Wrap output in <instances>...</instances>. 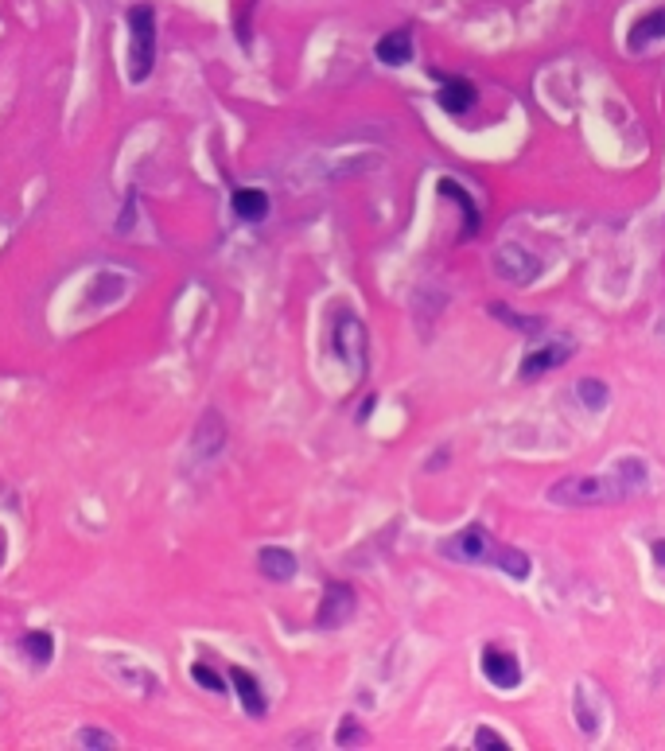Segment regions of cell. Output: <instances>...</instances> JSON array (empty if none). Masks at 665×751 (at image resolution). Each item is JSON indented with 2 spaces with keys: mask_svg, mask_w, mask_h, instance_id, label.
Wrapping results in <instances>:
<instances>
[{
  "mask_svg": "<svg viewBox=\"0 0 665 751\" xmlns=\"http://www.w3.org/2000/svg\"><path fill=\"white\" fill-rule=\"evenodd\" d=\"M646 487V460L623 456L603 475H564L549 487L553 506H603V502H623Z\"/></svg>",
  "mask_w": 665,
  "mask_h": 751,
  "instance_id": "cell-1",
  "label": "cell"
},
{
  "mask_svg": "<svg viewBox=\"0 0 665 751\" xmlns=\"http://www.w3.org/2000/svg\"><path fill=\"white\" fill-rule=\"evenodd\" d=\"M156 63V12L152 4L129 8V78L144 82Z\"/></svg>",
  "mask_w": 665,
  "mask_h": 751,
  "instance_id": "cell-2",
  "label": "cell"
},
{
  "mask_svg": "<svg viewBox=\"0 0 665 751\" xmlns=\"http://www.w3.org/2000/svg\"><path fill=\"white\" fill-rule=\"evenodd\" d=\"M335 355L343 358V366H347L354 378L366 374L370 335H366V323L358 320V316H350V312H339V320H335Z\"/></svg>",
  "mask_w": 665,
  "mask_h": 751,
  "instance_id": "cell-3",
  "label": "cell"
},
{
  "mask_svg": "<svg viewBox=\"0 0 665 751\" xmlns=\"http://www.w3.org/2000/svg\"><path fill=\"white\" fill-rule=\"evenodd\" d=\"M494 273L502 277V281H510V285H529L537 273H541V257H533L529 250H522V246H498L494 250Z\"/></svg>",
  "mask_w": 665,
  "mask_h": 751,
  "instance_id": "cell-4",
  "label": "cell"
},
{
  "mask_svg": "<svg viewBox=\"0 0 665 751\" xmlns=\"http://www.w3.org/2000/svg\"><path fill=\"white\" fill-rule=\"evenodd\" d=\"M354 608H358V596H354V588H350V584H331V588L323 592V604H319V615H315V623H319V627H327V631H335V627L350 623Z\"/></svg>",
  "mask_w": 665,
  "mask_h": 751,
  "instance_id": "cell-5",
  "label": "cell"
},
{
  "mask_svg": "<svg viewBox=\"0 0 665 751\" xmlns=\"http://www.w3.org/2000/svg\"><path fill=\"white\" fill-rule=\"evenodd\" d=\"M490 549H494V545H490V534L483 530V526H467V530H459L452 541H444V545H440V553H444V557L467 561V565L487 561Z\"/></svg>",
  "mask_w": 665,
  "mask_h": 751,
  "instance_id": "cell-6",
  "label": "cell"
},
{
  "mask_svg": "<svg viewBox=\"0 0 665 751\" xmlns=\"http://www.w3.org/2000/svg\"><path fill=\"white\" fill-rule=\"evenodd\" d=\"M572 351H576V343H572V339H553V343H541L537 351H529V355L522 358V378H525V382H533L537 374H545V370H553V366H560V362H568V358H572Z\"/></svg>",
  "mask_w": 665,
  "mask_h": 751,
  "instance_id": "cell-7",
  "label": "cell"
},
{
  "mask_svg": "<svg viewBox=\"0 0 665 751\" xmlns=\"http://www.w3.org/2000/svg\"><path fill=\"white\" fill-rule=\"evenodd\" d=\"M483 674H487V681L498 685V689H514V685L522 681V666H518V658H514L510 650L490 646L487 654H483Z\"/></svg>",
  "mask_w": 665,
  "mask_h": 751,
  "instance_id": "cell-8",
  "label": "cell"
},
{
  "mask_svg": "<svg viewBox=\"0 0 665 751\" xmlns=\"http://www.w3.org/2000/svg\"><path fill=\"white\" fill-rule=\"evenodd\" d=\"M436 187H440V195H444V199L459 203V211H463V238H475V234H479V226H483V215H479L475 199H471V195H467V191H463V187H459L455 179H448V176L440 179Z\"/></svg>",
  "mask_w": 665,
  "mask_h": 751,
  "instance_id": "cell-9",
  "label": "cell"
},
{
  "mask_svg": "<svg viewBox=\"0 0 665 751\" xmlns=\"http://www.w3.org/2000/svg\"><path fill=\"white\" fill-rule=\"evenodd\" d=\"M374 55H378V63H385V67H405V63L413 59V36H409L405 28H401V32H389V36L378 39Z\"/></svg>",
  "mask_w": 665,
  "mask_h": 751,
  "instance_id": "cell-10",
  "label": "cell"
},
{
  "mask_svg": "<svg viewBox=\"0 0 665 751\" xmlns=\"http://www.w3.org/2000/svg\"><path fill=\"white\" fill-rule=\"evenodd\" d=\"M230 681H234V689H238V701H242L245 713H249V716H265L269 701H265V693H261L257 678H253V674H245L242 666H238V670H230Z\"/></svg>",
  "mask_w": 665,
  "mask_h": 751,
  "instance_id": "cell-11",
  "label": "cell"
},
{
  "mask_svg": "<svg viewBox=\"0 0 665 751\" xmlns=\"http://www.w3.org/2000/svg\"><path fill=\"white\" fill-rule=\"evenodd\" d=\"M257 569L269 576V580H292L296 576V557L288 549H277V545H265L257 553Z\"/></svg>",
  "mask_w": 665,
  "mask_h": 751,
  "instance_id": "cell-12",
  "label": "cell"
},
{
  "mask_svg": "<svg viewBox=\"0 0 665 751\" xmlns=\"http://www.w3.org/2000/svg\"><path fill=\"white\" fill-rule=\"evenodd\" d=\"M654 39H665V8L646 12V16H642V20L630 28L627 47H630V51H642V47H650Z\"/></svg>",
  "mask_w": 665,
  "mask_h": 751,
  "instance_id": "cell-13",
  "label": "cell"
},
{
  "mask_svg": "<svg viewBox=\"0 0 665 751\" xmlns=\"http://www.w3.org/2000/svg\"><path fill=\"white\" fill-rule=\"evenodd\" d=\"M230 203H234V215L245 218V222H261L269 215V195L257 191V187H238Z\"/></svg>",
  "mask_w": 665,
  "mask_h": 751,
  "instance_id": "cell-14",
  "label": "cell"
},
{
  "mask_svg": "<svg viewBox=\"0 0 665 751\" xmlns=\"http://www.w3.org/2000/svg\"><path fill=\"white\" fill-rule=\"evenodd\" d=\"M440 106L448 109V113H467V109L475 106V86L467 78H448L440 86Z\"/></svg>",
  "mask_w": 665,
  "mask_h": 751,
  "instance_id": "cell-15",
  "label": "cell"
},
{
  "mask_svg": "<svg viewBox=\"0 0 665 751\" xmlns=\"http://www.w3.org/2000/svg\"><path fill=\"white\" fill-rule=\"evenodd\" d=\"M498 569L506 576H514V580H525L529 576V557H525L522 549H502L498 553Z\"/></svg>",
  "mask_w": 665,
  "mask_h": 751,
  "instance_id": "cell-16",
  "label": "cell"
},
{
  "mask_svg": "<svg viewBox=\"0 0 665 751\" xmlns=\"http://www.w3.org/2000/svg\"><path fill=\"white\" fill-rule=\"evenodd\" d=\"M24 654H32L35 662H51V654H55V643H51V635H43V631H32V635H24Z\"/></svg>",
  "mask_w": 665,
  "mask_h": 751,
  "instance_id": "cell-17",
  "label": "cell"
},
{
  "mask_svg": "<svg viewBox=\"0 0 665 751\" xmlns=\"http://www.w3.org/2000/svg\"><path fill=\"white\" fill-rule=\"evenodd\" d=\"M580 397H584L588 409H603V405H607V386L595 382V378H584V382H580Z\"/></svg>",
  "mask_w": 665,
  "mask_h": 751,
  "instance_id": "cell-18",
  "label": "cell"
},
{
  "mask_svg": "<svg viewBox=\"0 0 665 751\" xmlns=\"http://www.w3.org/2000/svg\"><path fill=\"white\" fill-rule=\"evenodd\" d=\"M191 678L199 681L203 689H210V693H222V689H226L222 678H218V670H210L207 662H195V666H191Z\"/></svg>",
  "mask_w": 665,
  "mask_h": 751,
  "instance_id": "cell-19",
  "label": "cell"
},
{
  "mask_svg": "<svg viewBox=\"0 0 665 751\" xmlns=\"http://www.w3.org/2000/svg\"><path fill=\"white\" fill-rule=\"evenodd\" d=\"M78 744H86V748H117V740L109 736V732H102V728H82L78 732Z\"/></svg>",
  "mask_w": 665,
  "mask_h": 751,
  "instance_id": "cell-20",
  "label": "cell"
},
{
  "mask_svg": "<svg viewBox=\"0 0 665 751\" xmlns=\"http://www.w3.org/2000/svg\"><path fill=\"white\" fill-rule=\"evenodd\" d=\"M475 748H483V751H502V748H510L494 728H479L475 732Z\"/></svg>",
  "mask_w": 665,
  "mask_h": 751,
  "instance_id": "cell-21",
  "label": "cell"
},
{
  "mask_svg": "<svg viewBox=\"0 0 665 751\" xmlns=\"http://www.w3.org/2000/svg\"><path fill=\"white\" fill-rule=\"evenodd\" d=\"M494 316H498V320H506V323H514V327H522V331H541V327H545V323H541V320H522V316H514V312H506L502 304H494Z\"/></svg>",
  "mask_w": 665,
  "mask_h": 751,
  "instance_id": "cell-22",
  "label": "cell"
},
{
  "mask_svg": "<svg viewBox=\"0 0 665 751\" xmlns=\"http://www.w3.org/2000/svg\"><path fill=\"white\" fill-rule=\"evenodd\" d=\"M350 740H362V728L354 724V720H343V728H339V744H350Z\"/></svg>",
  "mask_w": 665,
  "mask_h": 751,
  "instance_id": "cell-23",
  "label": "cell"
},
{
  "mask_svg": "<svg viewBox=\"0 0 665 751\" xmlns=\"http://www.w3.org/2000/svg\"><path fill=\"white\" fill-rule=\"evenodd\" d=\"M4 557H8V534L0 530V565H4Z\"/></svg>",
  "mask_w": 665,
  "mask_h": 751,
  "instance_id": "cell-24",
  "label": "cell"
},
{
  "mask_svg": "<svg viewBox=\"0 0 665 751\" xmlns=\"http://www.w3.org/2000/svg\"><path fill=\"white\" fill-rule=\"evenodd\" d=\"M654 557H658V561L665 565V541H658V545H654Z\"/></svg>",
  "mask_w": 665,
  "mask_h": 751,
  "instance_id": "cell-25",
  "label": "cell"
}]
</instances>
